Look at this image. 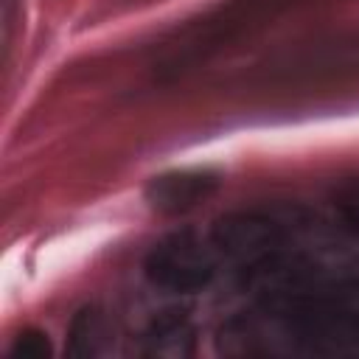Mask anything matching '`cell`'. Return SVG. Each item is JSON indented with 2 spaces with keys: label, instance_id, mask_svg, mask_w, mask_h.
Returning a JSON list of instances; mask_svg holds the SVG:
<instances>
[{
  "label": "cell",
  "instance_id": "obj_1",
  "mask_svg": "<svg viewBox=\"0 0 359 359\" xmlns=\"http://www.w3.org/2000/svg\"><path fill=\"white\" fill-rule=\"evenodd\" d=\"M213 241L205 244L194 233H174L154 244L146 258V278L165 292L191 294L205 289L216 275Z\"/></svg>",
  "mask_w": 359,
  "mask_h": 359
},
{
  "label": "cell",
  "instance_id": "obj_2",
  "mask_svg": "<svg viewBox=\"0 0 359 359\" xmlns=\"http://www.w3.org/2000/svg\"><path fill=\"white\" fill-rule=\"evenodd\" d=\"M213 247L224 255H230L233 261L241 264H264L269 261L280 244H283V230L258 213H233L227 219H222L213 227L210 236Z\"/></svg>",
  "mask_w": 359,
  "mask_h": 359
},
{
  "label": "cell",
  "instance_id": "obj_3",
  "mask_svg": "<svg viewBox=\"0 0 359 359\" xmlns=\"http://www.w3.org/2000/svg\"><path fill=\"white\" fill-rule=\"evenodd\" d=\"M219 188V174L210 168H171L149 180L146 202L163 216H180L202 205Z\"/></svg>",
  "mask_w": 359,
  "mask_h": 359
},
{
  "label": "cell",
  "instance_id": "obj_4",
  "mask_svg": "<svg viewBox=\"0 0 359 359\" xmlns=\"http://www.w3.org/2000/svg\"><path fill=\"white\" fill-rule=\"evenodd\" d=\"M146 353L149 356H168L182 359L194 353V328L185 317L171 314L154 320V325L146 334Z\"/></svg>",
  "mask_w": 359,
  "mask_h": 359
},
{
  "label": "cell",
  "instance_id": "obj_5",
  "mask_svg": "<svg viewBox=\"0 0 359 359\" xmlns=\"http://www.w3.org/2000/svg\"><path fill=\"white\" fill-rule=\"evenodd\" d=\"M70 345H73V353H81V356L104 353L112 345V328H109L107 317L98 309L79 311V317L73 320V328H70Z\"/></svg>",
  "mask_w": 359,
  "mask_h": 359
},
{
  "label": "cell",
  "instance_id": "obj_6",
  "mask_svg": "<svg viewBox=\"0 0 359 359\" xmlns=\"http://www.w3.org/2000/svg\"><path fill=\"white\" fill-rule=\"evenodd\" d=\"M8 353L14 359H45V356H50V339H48L45 331L25 328L22 334H17Z\"/></svg>",
  "mask_w": 359,
  "mask_h": 359
},
{
  "label": "cell",
  "instance_id": "obj_7",
  "mask_svg": "<svg viewBox=\"0 0 359 359\" xmlns=\"http://www.w3.org/2000/svg\"><path fill=\"white\" fill-rule=\"evenodd\" d=\"M342 210H345V216H348V222L359 230V191H353L351 196H345V205H342Z\"/></svg>",
  "mask_w": 359,
  "mask_h": 359
}]
</instances>
